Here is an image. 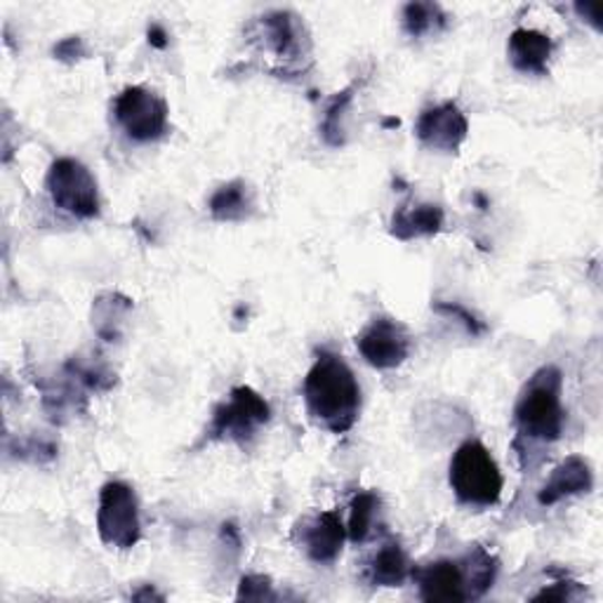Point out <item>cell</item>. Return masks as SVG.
Segmentation results:
<instances>
[{
    "label": "cell",
    "mask_w": 603,
    "mask_h": 603,
    "mask_svg": "<svg viewBox=\"0 0 603 603\" xmlns=\"http://www.w3.org/2000/svg\"><path fill=\"white\" fill-rule=\"evenodd\" d=\"M305 403L311 418L333 433H347L361 412V387L343 356L320 349L305 377Z\"/></svg>",
    "instance_id": "6da1fadb"
},
{
    "label": "cell",
    "mask_w": 603,
    "mask_h": 603,
    "mask_svg": "<svg viewBox=\"0 0 603 603\" xmlns=\"http://www.w3.org/2000/svg\"><path fill=\"white\" fill-rule=\"evenodd\" d=\"M48 194L62 213L79 219L100 217V188L90 170L71 156L52 161L45 177Z\"/></svg>",
    "instance_id": "5b68a950"
},
{
    "label": "cell",
    "mask_w": 603,
    "mask_h": 603,
    "mask_svg": "<svg viewBox=\"0 0 603 603\" xmlns=\"http://www.w3.org/2000/svg\"><path fill=\"white\" fill-rule=\"evenodd\" d=\"M356 347L366 361L377 370L399 368L412 347L408 328L391 316H375L370 324L358 333Z\"/></svg>",
    "instance_id": "ba28073f"
},
{
    "label": "cell",
    "mask_w": 603,
    "mask_h": 603,
    "mask_svg": "<svg viewBox=\"0 0 603 603\" xmlns=\"http://www.w3.org/2000/svg\"><path fill=\"white\" fill-rule=\"evenodd\" d=\"M385 127H399V119H385Z\"/></svg>",
    "instance_id": "f546056e"
},
{
    "label": "cell",
    "mask_w": 603,
    "mask_h": 603,
    "mask_svg": "<svg viewBox=\"0 0 603 603\" xmlns=\"http://www.w3.org/2000/svg\"><path fill=\"white\" fill-rule=\"evenodd\" d=\"M401 19L410 38L437 33L448 24V14L437 3H408L401 12Z\"/></svg>",
    "instance_id": "ffe728a7"
},
{
    "label": "cell",
    "mask_w": 603,
    "mask_h": 603,
    "mask_svg": "<svg viewBox=\"0 0 603 603\" xmlns=\"http://www.w3.org/2000/svg\"><path fill=\"white\" fill-rule=\"evenodd\" d=\"M272 420V406L253 387H234L229 399H224L215 410L211 427L205 431V439L211 441H234L248 443L255 439L259 427Z\"/></svg>",
    "instance_id": "277c9868"
},
{
    "label": "cell",
    "mask_w": 603,
    "mask_h": 603,
    "mask_svg": "<svg viewBox=\"0 0 603 603\" xmlns=\"http://www.w3.org/2000/svg\"><path fill=\"white\" fill-rule=\"evenodd\" d=\"M98 533L106 546L132 550L142 538L140 502L125 481H109L100 490Z\"/></svg>",
    "instance_id": "8992f818"
},
{
    "label": "cell",
    "mask_w": 603,
    "mask_h": 603,
    "mask_svg": "<svg viewBox=\"0 0 603 603\" xmlns=\"http://www.w3.org/2000/svg\"><path fill=\"white\" fill-rule=\"evenodd\" d=\"M132 599H135V601H163V594H159L154 587H151V584H146L144 590L132 594Z\"/></svg>",
    "instance_id": "f1b7e54d"
},
{
    "label": "cell",
    "mask_w": 603,
    "mask_h": 603,
    "mask_svg": "<svg viewBox=\"0 0 603 603\" xmlns=\"http://www.w3.org/2000/svg\"><path fill=\"white\" fill-rule=\"evenodd\" d=\"M408 575H410L408 554L396 540L385 542L368 563V580L375 587H401Z\"/></svg>",
    "instance_id": "9a60e30c"
},
{
    "label": "cell",
    "mask_w": 603,
    "mask_h": 603,
    "mask_svg": "<svg viewBox=\"0 0 603 603\" xmlns=\"http://www.w3.org/2000/svg\"><path fill=\"white\" fill-rule=\"evenodd\" d=\"M259 27L267 38V45L278 57H288L299 50V24L293 12H267L259 19Z\"/></svg>",
    "instance_id": "ac0fdd59"
},
{
    "label": "cell",
    "mask_w": 603,
    "mask_h": 603,
    "mask_svg": "<svg viewBox=\"0 0 603 603\" xmlns=\"http://www.w3.org/2000/svg\"><path fill=\"white\" fill-rule=\"evenodd\" d=\"M83 54H85V48H83V41L79 35H71V38H67V41H62L60 45H54V57H57V60H62V62H73Z\"/></svg>",
    "instance_id": "484cf974"
},
{
    "label": "cell",
    "mask_w": 603,
    "mask_h": 603,
    "mask_svg": "<svg viewBox=\"0 0 603 603\" xmlns=\"http://www.w3.org/2000/svg\"><path fill=\"white\" fill-rule=\"evenodd\" d=\"M433 309H437L439 314H446L450 318H456L460 320V324L467 328V333L471 337H481L486 333V324L479 318L471 314L467 307L458 305V302H437V305H433Z\"/></svg>",
    "instance_id": "603a6c76"
},
{
    "label": "cell",
    "mask_w": 603,
    "mask_h": 603,
    "mask_svg": "<svg viewBox=\"0 0 603 603\" xmlns=\"http://www.w3.org/2000/svg\"><path fill=\"white\" fill-rule=\"evenodd\" d=\"M347 528L337 512H320L302 525V546L314 563H333L343 554Z\"/></svg>",
    "instance_id": "8fae6325"
},
{
    "label": "cell",
    "mask_w": 603,
    "mask_h": 603,
    "mask_svg": "<svg viewBox=\"0 0 603 603\" xmlns=\"http://www.w3.org/2000/svg\"><path fill=\"white\" fill-rule=\"evenodd\" d=\"M207 211L217 222H245L255 211V194L243 180L222 184L213 194Z\"/></svg>",
    "instance_id": "2e32d148"
},
{
    "label": "cell",
    "mask_w": 603,
    "mask_h": 603,
    "mask_svg": "<svg viewBox=\"0 0 603 603\" xmlns=\"http://www.w3.org/2000/svg\"><path fill=\"white\" fill-rule=\"evenodd\" d=\"M563 377L556 366H542L519 394L514 420L519 437L535 443H554L563 431Z\"/></svg>",
    "instance_id": "7a4b0ae2"
},
{
    "label": "cell",
    "mask_w": 603,
    "mask_h": 603,
    "mask_svg": "<svg viewBox=\"0 0 603 603\" xmlns=\"http://www.w3.org/2000/svg\"><path fill=\"white\" fill-rule=\"evenodd\" d=\"M241 601H274V584L272 578L267 575H245L238 584V594Z\"/></svg>",
    "instance_id": "cb8c5ba5"
},
{
    "label": "cell",
    "mask_w": 603,
    "mask_h": 603,
    "mask_svg": "<svg viewBox=\"0 0 603 603\" xmlns=\"http://www.w3.org/2000/svg\"><path fill=\"white\" fill-rule=\"evenodd\" d=\"M354 90H356V85H349L343 92H337L326 106L324 123H320V137H324L326 144H330V146H343L345 144L343 119H345V111L349 109V104L354 100Z\"/></svg>",
    "instance_id": "7402d4cb"
},
{
    "label": "cell",
    "mask_w": 603,
    "mask_h": 603,
    "mask_svg": "<svg viewBox=\"0 0 603 603\" xmlns=\"http://www.w3.org/2000/svg\"><path fill=\"white\" fill-rule=\"evenodd\" d=\"M446 224V213L441 205L433 203H408L399 205L391 215L389 232L399 241H415L422 236H437Z\"/></svg>",
    "instance_id": "5bb4252c"
},
{
    "label": "cell",
    "mask_w": 603,
    "mask_h": 603,
    "mask_svg": "<svg viewBox=\"0 0 603 603\" xmlns=\"http://www.w3.org/2000/svg\"><path fill=\"white\" fill-rule=\"evenodd\" d=\"M467 575H469V592L471 599H481L490 587H493L498 575V559L486 552L483 546H474L464 554Z\"/></svg>",
    "instance_id": "44dd1931"
},
{
    "label": "cell",
    "mask_w": 603,
    "mask_h": 603,
    "mask_svg": "<svg viewBox=\"0 0 603 603\" xmlns=\"http://www.w3.org/2000/svg\"><path fill=\"white\" fill-rule=\"evenodd\" d=\"M113 116L135 142H156L167 130L165 100L144 85L125 88L113 102Z\"/></svg>",
    "instance_id": "52a82bcc"
},
{
    "label": "cell",
    "mask_w": 603,
    "mask_h": 603,
    "mask_svg": "<svg viewBox=\"0 0 603 603\" xmlns=\"http://www.w3.org/2000/svg\"><path fill=\"white\" fill-rule=\"evenodd\" d=\"M509 62L521 73L546 75L554 52V41L538 29H514L509 35Z\"/></svg>",
    "instance_id": "4fadbf2b"
},
{
    "label": "cell",
    "mask_w": 603,
    "mask_h": 603,
    "mask_svg": "<svg viewBox=\"0 0 603 603\" xmlns=\"http://www.w3.org/2000/svg\"><path fill=\"white\" fill-rule=\"evenodd\" d=\"M582 596V590L578 582L571 580H559L552 587H544L533 596V601H578Z\"/></svg>",
    "instance_id": "d4e9b609"
},
{
    "label": "cell",
    "mask_w": 603,
    "mask_h": 603,
    "mask_svg": "<svg viewBox=\"0 0 603 603\" xmlns=\"http://www.w3.org/2000/svg\"><path fill=\"white\" fill-rule=\"evenodd\" d=\"M575 12L584 19V22L592 24L596 31L603 29L601 19H603V6L601 3H578L575 6Z\"/></svg>",
    "instance_id": "4316f807"
},
{
    "label": "cell",
    "mask_w": 603,
    "mask_h": 603,
    "mask_svg": "<svg viewBox=\"0 0 603 603\" xmlns=\"http://www.w3.org/2000/svg\"><path fill=\"white\" fill-rule=\"evenodd\" d=\"M146 35H149V43L154 45V48H159V50H165L167 43H170L167 41V31L161 24H151L149 31H146Z\"/></svg>",
    "instance_id": "83f0119b"
},
{
    "label": "cell",
    "mask_w": 603,
    "mask_h": 603,
    "mask_svg": "<svg viewBox=\"0 0 603 603\" xmlns=\"http://www.w3.org/2000/svg\"><path fill=\"white\" fill-rule=\"evenodd\" d=\"M415 582L420 587V596L425 601H448V603H460L469 601V575H467V563L464 556L452 561V559H439L422 565L420 571H412Z\"/></svg>",
    "instance_id": "30bf717a"
},
{
    "label": "cell",
    "mask_w": 603,
    "mask_h": 603,
    "mask_svg": "<svg viewBox=\"0 0 603 603\" xmlns=\"http://www.w3.org/2000/svg\"><path fill=\"white\" fill-rule=\"evenodd\" d=\"M450 488L456 498L471 507H493L502 498V471L490 450L477 441H464L450 460Z\"/></svg>",
    "instance_id": "3957f363"
},
{
    "label": "cell",
    "mask_w": 603,
    "mask_h": 603,
    "mask_svg": "<svg viewBox=\"0 0 603 603\" xmlns=\"http://www.w3.org/2000/svg\"><path fill=\"white\" fill-rule=\"evenodd\" d=\"M130 309H132V302L119 293L102 295V297H98V302H94L92 324H94V328H98V333L106 339V343L119 339V326Z\"/></svg>",
    "instance_id": "d6986e66"
},
{
    "label": "cell",
    "mask_w": 603,
    "mask_h": 603,
    "mask_svg": "<svg viewBox=\"0 0 603 603\" xmlns=\"http://www.w3.org/2000/svg\"><path fill=\"white\" fill-rule=\"evenodd\" d=\"M592 486H594V474H592L590 462L580 456H571L565 458L552 471V477L544 481V486L538 493V502L540 507H554L556 502L565 498L590 493Z\"/></svg>",
    "instance_id": "7c38bea8"
},
{
    "label": "cell",
    "mask_w": 603,
    "mask_h": 603,
    "mask_svg": "<svg viewBox=\"0 0 603 603\" xmlns=\"http://www.w3.org/2000/svg\"><path fill=\"white\" fill-rule=\"evenodd\" d=\"M382 500L375 490H361L351 500L349 509V523H347V538L356 544H364L375 533V523L380 521Z\"/></svg>",
    "instance_id": "e0dca14e"
},
{
    "label": "cell",
    "mask_w": 603,
    "mask_h": 603,
    "mask_svg": "<svg viewBox=\"0 0 603 603\" xmlns=\"http://www.w3.org/2000/svg\"><path fill=\"white\" fill-rule=\"evenodd\" d=\"M467 116L456 102L425 109L415 123V137L433 151H443V154H458V149L467 140Z\"/></svg>",
    "instance_id": "9c48e42d"
}]
</instances>
